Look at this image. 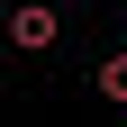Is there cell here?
Segmentation results:
<instances>
[{
  "instance_id": "1",
  "label": "cell",
  "mask_w": 127,
  "mask_h": 127,
  "mask_svg": "<svg viewBox=\"0 0 127 127\" xmlns=\"http://www.w3.org/2000/svg\"><path fill=\"white\" fill-rule=\"evenodd\" d=\"M55 36H64V9H45V0H18V9H9V45H18V55H45Z\"/></svg>"
},
{
  "instance_id": "2",
  "label": "cell",
  "mask_w": 127,
  "mask_h": 127,
  "mask_svg": "<svg viewBox=\"0 0 127 127\" xmlns=\"http://www.w3.org/2000/svg\"><path fill=\"white\" fill-rule=\"evenodd\" d=\"M100 100H127V55H100Z\"/></svg>"
}]
</instances>
